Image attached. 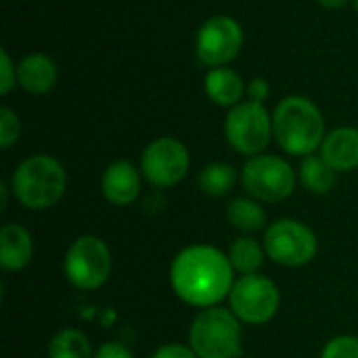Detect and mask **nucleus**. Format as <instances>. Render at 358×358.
Segmentation results:
<instances>
[{
  "label": "nucleus",
  "mask_w": 358,
  "mask_h": 358,
  "mask_svg": "<svg viewBox=\"0 0 358 358\" xmlns=\"http://www.w3.org/2000/svg\"><path fill=\"white\" fill-rule=\"evenodd\" d=\"M170 283L185 304L212 308L229 298L235 285V271L229 256L218 248L189 245L172 260Z\"/></svg>",
  "instance_id": "1"
},
{
  "label": "nucleus",
  "mask_w": 358,
  "mask_h": 358,
  "mask_svg": "<svg viewBox=\"0 0 358 358\" xmlns=\"http://www.w3.org/2000/svg\"><path fill=\"white\" fill-rule=\"evenodd\" d=\"M273 134L285 153L308 157L325 141L323 113L306 96H287L273 113Z\"/></svg>",
  "instance_id": "2"
},
{
  "label": "nucleus",
  "mask_w": 358,
  "mask_h": 358,
  "mask_svg": "<svg viewBox=\"0 0 358 358\" xmlns=\"http://www.w3.org/2000/svg\"><path fill=\"white\" fill-rule=\"evenodd\" d=\"M17 201L34 212H44L61 201L67 189V172L63 164L46 153L23 159L10 178Z\"/></svg>",
  "instance_id": "3"
},
{
  "label": "nucleus",
  "mask_w": 358,
  "mask_h": 358,
  "mask_svg": "<svg viewBox=\"0 0 358 358\" xmlns=\"http://www.w3.org/2000/svg\"><path fill=\"white\" fill-rule=\"evenodd\" d=\"M189 342L199 358H239L241 321L231 308H201L191 323Z\"/></svg>",
  "instance_id": "4"
},
{
  "label": "nucleus",
  "mask_w": 358,
  "mask_h": 358,
  "mask_svg": "<svg viewBox=\"0 0 358 358\" xmlns=\"http://www.w3.org/2000/svg\"><path fill=\"white\" fill-rule=\"evenodd\" d=\"M262 245L273 262L287 268L306 266L319 252V239L315 231L294 218H281L268 224Z\"/></svg>",
  "instance_id": "5"
},
{
  "label": "nucleus",
  "mask_w": 358,
  "mask_h": 358,
  "mask_svg": "<svg viewBox=\"0 0 358 358\" xmlns=\"http://www.w3.org/2000/svg\"><path fill=\"white\" fill-rule=\"evenodd\" d=\"M63 273L67 281L82 292L103 287L111 275V252L107 243L94 235L78 237L65 254Z\"/></svg>",
  "instance_id": "6"
},
{
  "label": "nucleus",
  "mask_w": 358,
  "mask_h": 358,
  "mask_svg": "<svg viewBox=\"0 0 358 358\" xmlns=\"http://www.w3.org/2000/svg\"><path fill=\"white\" fill-rule=\"evenodd\" d=\"M241 182L252 199L279 203L292 197L296 189V172L283 157L260 153L243 166Z\"/></svg>",
  "instance_id": "7"
},
{
  "label": "nucleus",
  "mask_w": 358,
  "mask_h": 358,
  "mask_svg": "<svg viewBox=\"0 0 358 358\" xmlns=\"http://www.w3.org/2000/svg\"><path fill=\"white\" fill-rule=\"evenodd\" d=\"M224 134L229 145L241 153L256 157L260 155L273 134V115L264 109L262 103L245 101L235 107H231L227 120H224Z\"/></svg>",
  "instance_id": "8"
},
{
  "label": "nucleus",
  "mask_w": 358,
  "mask_h": 358,
  "mask_svg": "<svg viewBox=\"0 0 358 358\" xmlns=\"http://www.w3.org/2000/svg\"><path fill=\"white\" fill-rule=\"evenodd\" d=\"M281 304V294L275 281L264 275H243L235 281L229 294V308L241 323L264 325L268 323Z\"/></svg>",
  "instance_id": "9"
},
{
  "label": "nucleus",
  "mask_w": 358,
  "mask_h": 358,
  "mask_svg": "<svg viewBox=\"0 0 358 358\" xmlns=\"http://www.w3.org/2000/svg\"><path fill=\"white\" fill-rule=\"evenodd\" d=\"M189 149L172 136H162L149 143L141 155V172L153 187H176L189 172Z\"/></svg>",
  "instance_id": "10"
},
{
  "label": "nucleus",
  "mask_w": 358,
  "mask_h": 358,
  "mask_svg": "<svg viewBox=\"0 0 358 358\" xmlns=\"http://www.w3.org/2000/svg\"><path fill=\"white\" fill-rule=\"evenodd\" d=\"M243 46V29L229 15L210 17L197 31L195 50L201 63L222 67L231 63Z\"/></svg>",
  "instance_id": "11"
},
{
  "label": "nucleus",
  "mask_w": 358,
  "mask_h": 358,
  "mask_svg": "<svg viewBox=\"0 0 358 358\" xmlns=\"http://www.w3.org/2000/svg\"><path fill=\"white\" fill-rule=\"evenodd\" d=\"M101 191L109 203L126 208L134 203L141 195V174L130 162L117 159L103 172Z\"/></svg>",
  "instance_id": "12"
},
{
  "label": "nucleus",
  "mask_w": 358,
  "mask_h": 358,
  "mask_svg": "<svg viewBox=\"0 0 358 358\" xmlns=\"http://www.w3.org/2000/svg\"><path fill=\"white\" fill-rule=\"evenodd\" d=\"M34 258V239L21 224L6 222L0 229V266L6 273L23 271Z\"/></svg>",
  "instance_id": "13"
},
{
  "label": "nucleus",
  "mask_w": 358,
  "mask_h": 358,
  "mask_svg": "<svg viewBox=\"0 0 358 358\" xmlns=\"http://www.w3.org/2000/svg\"><path fill=\"white\" fill-rule=\"evenodd\" d=\"M321 157L336 170V172H350L358 168V128L342 126L331 130L323 145Z\"/></svg>",
  "instance_id": "14"
},
{
  "label": "nucleus",
  "mask_w": 358,
  "mask_h": 358,
  "mask_svg": "<svg viewBox=\"0 0 358 358\" xmlns=\"http://www.w3.org/2000/svg\"><path fill=\"white\" fill-rule=\"evenodd\" d=\"M59 69L44 52H31L17 65V84L29 94H46L55 88Z\"/></svg>",
  "instance_id": "15"
},
{
  "label": "nucleus",
  "mask_w": 358,
  "mask_h": 358,
  "mask_svg": "<svg viewBox=\"0 0 358 358\" xmlns=\"http://www.w3.org/2000/svg\"><path fill=\"white\" fill-rule=\"evenodd\" d=\"M243 80L229 67H212L206 76V94L220 107H235L243 96Z\"/></svg>",
  "instance_id": "16"
},
{
  "label": "nucleus",
  "mask_w": 358,
  "mask_h": 358,
  "mask_svg": "<svg viewBox=\"0 0 358 358\" xmlns=\"http://www.w3.org/2000/svg\"><path fill=\"white\" fill-rule=\"evenodd\" d=\"M227 220L233 229H237L241 233H256V231L264 229L266 212L256 199L237 197L227 208Z\"/></svg>",
  "instance_id": "17"
},
{
  "label": "nucleus",
  "mask_w": 358,
  "mask_h": 358,
  "mask_svg": "<svg viewBox=\"0 0 358 358\" xmlns=\"http://www.w3.org/2000/svg\"><path fill=\"white\" fill-rule=\"evenodd\" d=\"M229 260L235 273L243 275H256L262 264H264V245H260L256 239L252 237H239L231 243L229 248Z\"/></svg>",
  "instance_id": "18"
},
{
  "label": "nucleus",
  "mask_w": 358,
  "mask_h": 358,
  "mask_svg": "<svg viewBox=\"0 0 358 358\" xmlns=\"http://www.w3.org/2000/svg\"><path fill=\"white\" fill-rule=\"evenodd\" d=\"M300 180L310 193L327 195L336 187L338 172L321 155H308L300 166Z\"/></svg>",
  "instance_id": "19"
},
{
  "label": "nucleus",
  "mask_w": 358,
  "mask_h": 358,
  "mask_svg": "<svg viewBox=\"0 0 358 358\" xmlns=\"http://www.w3.org/2000/svg\"><path fill=\"white\" fill-rule=\"evenodd\" d=\"M199 189L210 197H224L233 191L237 182V170L231 164L214 162L199 172Z\"/></svg>",
  "instance_id": "20"
},
{
  "label": "nucleus",
  "mask_w": 358,
  "mask_h": 358,
  "mask_svg": "<svg viewBox=\"0 0 358 358\" xmlns=\"http://www.w3.org/2000/svg\"><path fill=\"white\" fill-rule=\"evenodd\" d=\"M48 358H94L90 340L80 329H63L48 344Z\"/></svg>",
  "instance_id": "21"
},
{
  "label": "nucleus",
  "mask_w": 358,
  "mask_h": 358,
  "mask_svg": "<svg viewBox=\"0 0 358 358\" xmlns=\"http://www.w3.org/2000/svg\"><path fill=\"white\" fill-rule=\"evenodd\" d=\"M21 136V122L10 107H0V147L10 149Z\"/></svg>",
  "instance_id": "22"
},
{
  "label": "nucleus",
  "mask_w": 358,
  "mask_h": 358,
  "mask_svg": "<svg viewBox=\"0 0 358 358\" xmlns=\"http://www.w3.org/2000/svg\"><path fill=\"white\" fill-rule=\"evenodd\" d=\"M321 358H358V336L331 338L325 344Z\"/></svg>",
  "instance_id": "23"
},
{
  "label": "nucleus",
  "mask_w": 358,
  "mask_h": 358,
  "mask_svg": "<svg viewBox=\"0 0 358 358\" xmlns=\"http://www.w3.org/2000/svg\"><path fill=\"white\" fill-rule=\"evenodd\" d=\"M17 86V65H13L6 48L0 50V94H8Z\"/></svg>",
  "instance_id": "24"
},
{
  "label": "nucleus",
  "mask_w": 358,
  "mask_h": 358,
  "mask_svg": "<svg viewBox=\"0 0 358 358\" xmlns=\"http://www.w3.org/2000/svg\"><path fill=\"white\" fill-rule=\"evenodd\" d=\"M151 358H199L191 346L185 344H164L159 346Z\"/></svg>",
  "instance_id": "25"
},
{
  "label": "nucleus",
  "mask_w": 358,
  "mask_h": 358,
  "mask_svg": "<svg viewBox=\"0 0 358 358\" xmlns=\"http://www.w3.org/2000/svg\"><path fill=\"white\" fill-rule=\"evenodd\" d=\"M94 358H134V355L130 352L128 346L120 342H107L94 352Z\"/></svg>",
  "instance_id": "26"
},
{
  "label": "nucleus",
  "mask_w": 358,
  "mask_h": 358,
  "mask_svg": "<svg viewBox=\"0 0 358 358\" xmlns=\"http://www.w3.org/2000/svg\"><path fill=\"white\" fill-rule=\"evenodd\" d=\"M245 92H248L250 101H254V103H264V101L268 99V94H271V86H268V82H266L264 78H254V80L248 84Z\"/></svg>",
  "instance_id": "27"
},
{
  "label": "nucleus",
  "mask_w": 358,
  "mask_h": 358,
  "mask_svg": "<svg viewBox=\"0 0 358 358\" xmlns=\"http://www.w3.org/2000/svg\"><path fill=\"white\" fill-rule=\"evenodd\" d=\"M0 197H2V201H0V210H6V201H8V182H0Z\"/></svg>",
  "instance_id": "28"
},
{
  "label": "nucleus",
  "mask_w": 358,
  "mask_h": 358,
  "mask_svg": "<svg viewBox=\"0 0 358 358\" xmlns=\"http://www.w3.org/2000/svg\"><path fill=\"white\" fill-rule=\"evenodd\" d=\"M325 8H342V6H346L350 0H319Z\"/></svg>",
  "instance_id": "29"
},
{
  "label": "nucleus",
  "mask_w": 358,
  "mask_h": 358,
  "mask_svg": "<svg viewBox=\"0 0 358 358\" xmlns=\"http://www.w3.org/2000/svg\"><path fill=\"white\" fill-rule=\"evenodd\" d=\"M355 6H357V10H358V0H355Z\"/></svg>",
  "instance_id": "30"
}]
</instances>
